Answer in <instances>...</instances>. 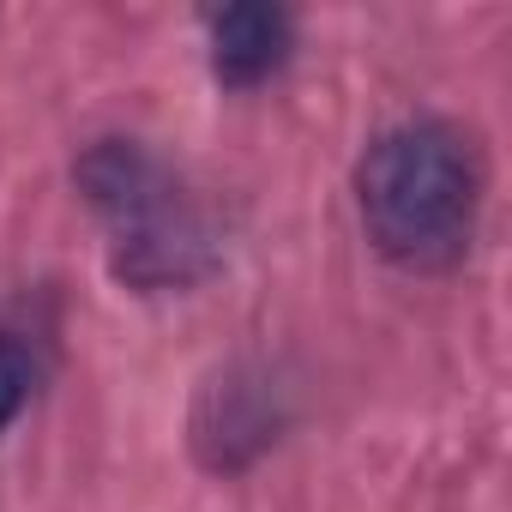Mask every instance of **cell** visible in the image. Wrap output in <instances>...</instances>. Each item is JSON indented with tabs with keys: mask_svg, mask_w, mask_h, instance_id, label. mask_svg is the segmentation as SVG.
<instances>
[{
	"mask_svg": "<svg viewBox=\"0 0 512 512\" xmlns=\"http://www.w3.org/2000/svg\"><path fill=\"white\" fill-rule=\"evenodd\" d=\"M91 205L115 235V272L139 290H169L205 272V223L181 181L133 139H109L79 163Z\"/></svg>",
	"mask_w": 512,
	"mask_h": 512,
	"instance_id": "2",
	"label": "cell"
},
{
	"mask_svg": "<svg viewBox=\"0 0 512 512\" xmlns=\"http://www.w3.org/2000/svg\"><path fill=\"white\" fill-rule=\"evenodd\" d=\"M37 380H43L37 350H31L19 332H0V428H13V422H19V410L31 404Z\"/></svg>",
	"mask_w": 512,
	"mask_h": 512,
	"instance_id": "4",
	"label": "cell"
},
{
	"mask_svg": "<svg viewBox=\"0 0 512 512\" xmlns=\"http://www.w3.org/2000/svg\"><path fill=\"white\" fill-rule=\"evenodd\" d=\"M368 241L404 272H452L482 211V169L458 127L404 121L380 133L356 169Z\"/></svg>",
	"mask_w": 512,
	"mask_h": 512,
	"instance_id": "1",
	"label": "cell"
},
{
	"mask_svg": "<svg viewBox=\"0 0 512 512\" xmlns=\"http://www.w3.org/2000/svg\"><path fill=\"white\" fill-rule=\"evenodd\" d=\"M290 61V13L278 7H223L211 19V73L235 91L266 85Z\"/></svg>",
	"mask_w": 512,
	"mask_h": 512,
	"instance_id": "3",
	"label": "cell"
}]
</instances>
